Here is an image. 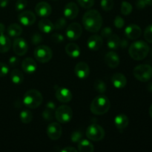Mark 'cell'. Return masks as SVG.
Wrapping results in <instances>:
<instances>
[{"label": "cell", "mask_w": 152, "mask_h": 152, "mask_svg": "<svg viewBox=\"0 0 152 152\" xmlns=\"http://www.w3.org/2000/svg\"><path fill=\"white\" fill-rule=\"evenodd\" d=\"M83 24L88 31L96 33L102 28V18L96 10H89L83 16Z\"/></svg>", "instance_id": "obj_1"}, {"label": "cell", "mask_w": 152, "mask_h": 152, "mask_svg": "<svg viewBox=\"0 0 152 152\" xmlns=\"http://www.w3.org/2000/svg\"><path fill=\"white\" fill-rule=\"evenodd\" d=\"M150 48L144 41H137L132 43L129 49V53L131 57L137 61L145 59L149 53Z\"/></svg>", "instance_id": "obj_2"}, {"label": "cell", "mask_w": 152, "mask_h": 152, "mask_svg": "<svg viewBox=\"0 0 152 152\" xmlns=\"http://www.w3.org/2000/svg\"><path fill=\"white\" fill-rule=\"evenodd\" d=\"M111 107V102L107 96L99 95L91 102L90 110L95 115H102L108 111Z\"/></svg>", "instance_id": "obj_3"}, {"label": "cell", "mask_w": 152, "mask_h": 152, "mask_svg": "<svg viewBox=\"0 0 152 152\" xmlns=\"http://www.w3.org/2000/svg\"><path fill=\"white\" fill-rule=\"evenodd\" d=\"M43 97L39 91L32 89L25 94L23 96V104L28 108H37L42 103Z\"/></svg>", "instance_id": "obj_4"}, {"label": "cell", "mask_w": 152, "mask_h": 152, "mask_svg": "<svg viewBox=\"0 0 152 152\" xmlns=\"http://www.w3.org/2000/svg\"><path fill=\"white\" fill-rule=\"evenodd\" d=\"M135 78L142 83L149 81L152 77V67L147 64H142L135 67L133 71Z\"/></svg>", "instance_id": "obj_5"}, {"label": "cell", "mask_w": 152, "mask_h": 152, "mask_svg": "<svg viewBox=\"0 0 152 152\" xmlns=\"http://www.w3.org/2000/svg\"><path fill=\"white\" fill-rule=\"evenodd\" d=\"M34 57L41 63H46L51 59L53 52L49 47L46 45H39L34 50Z\"/></svg>", "instance_id": "obj_6"}, {"label": "cell", "mask_w": 152, "mask_h": 152, "mask_svg": "<svg viewBox=\"0 0 152 152\" xmlns=\"http://www.w3.org/2000/svg\"><path fill=\"white\" fill-rule=\"evenodd\" d=\"M86 136L89 140L94 142L101 141L105 137V131L98 124L90 125L86 130Z\"/></svg>", "instance_id": "obj_7"}, {"label": "cell", "mask_w": 152, "mask_h": 152, "mask_svg": "<svg viewBox=\"0 0 152 152\" xmlns=\"http://www.w3.org/2000/svg\"><path fill=\"white\" fill-rule=\"evenodd\" d=\"M55 117L59 123H63V124L69 123L73 117L72 109L68 105H61L56 110Z\"/></svg>", "instance_id": "obj_8"}, {"label": "cell", "mask_w": 152, "mask_h": 152, "mask_svg": "<svg viewBox=\"0 0 152 152\" xmlns=\"http://www.w3.org/2000/svg\"><path fill=\"white\" fill-rule=\"evenodd\" d=\"M82 33H83V29H82L81 25L77 22H73L71 25H68L65 31L68 39L72 40V41L78 39L81 37Z\"/></svg>", "instance_id": "obj_9"}, {"label": "cell", "mask_w": 152, "mask_h": 152, "mask_svg": "<svg viewBox=\"0 0 152 152\" xmlns=\"http://www.w3.org/2000/svg\"><path fill=\"white\" fill-rule=\"evenodd\" d=\"M14 53L18 56H23L28 52V45L27 42L23 38H16L13 44Z\"/></svg>", "instance_id": "obj_10"}, {"label": "cell", "mask_w": 152, "mask_h": 152, "mask_svg": "<svg viewBox=\"0 0 152 152\" xmlns=\"http://www.w3.org/2000/svg\"><path fill=\"white\" fill-rule=\"evenodd\" d=\"M62 129L60 125L57 123H52L47 128V134L52 140H56L62 136Z\"/></svg>", "instance_id": "obj_11"}, {"label": "cell", "mask_w": 152, "mask_h": 152, "mask_svg": "<svg viewBox=\"0 0 152 152\" xmlns=\"http://www.w3.org/2000/svg\"><path fill=\"white\" fill-rule=\"evenodd\" d=\"M18 19L20 23L25 26H30L35 23L37 18L33 12L30 10H24L22 13H19Z\"/></svg>", "instance_id": "obj_12"}, {"label": "cell", "mask_w": 152, "mask_h": 152, "mask_svg": "<svg viewBox=\"0 0 152 152\" xmlns=\"http://www.w3.org/2000/svg\"><path fill=\"white\" fill-rule=\"evenodd\" d=\"M56 97L59 102L67 103L72 99V94L71 91L66 88L59 87L56 88Z\"/></svg>", "instance_id": "obj_13"}, {"label": "cell", "mask_w": 152, "mask_h": 152, "mask_svg": "<svg viewBox=\"0 0 152 152\" xmlns=\"http://www.w3.org/2000/svg\"><path fill=\"white\" fill-rule=\"evenodd\" d=\"M141 34H142V30L140 27L134 24L129 25L125 29V34L129 39H137L140 37Z\"/></svg>", "instance_id": "obj_14"}, {"label": "cell", "mask_w": 152, "mask_h": 152, "mask_svg": "<svg viewBox=\"0 0 152 152\" xmlns=\"http://www.w3.org/2000/svg\"><path fill=\"white\" fill-rule=\"evenodd\" d=\"M35 11L41 17H48L52 12L51 6L45 1H40L36 5Z\"/></svg>", "instance_id": "obj_15"}, {"label": "cell", "mask_w": 152, "mask_h": 152, "mask_svg": "<svg viewBox=\"0 0 152 152\" xmlns=\"http://www.w3.org/2000/svg\"><path fill=\"white\" fill-rule=\"evenodd\" d=\"M74 72H75L76 76L80 79H86L89 76L90 68L87 63L84 62H80L76 65Z\"/></svg>", "instance_id": "obj_16"}, {"label": "cell", "mask_w": 152, "mask_h": 152, "mask_svg": "<svg viewBox=\"0 0 152 152\" xmlns=\"http://www.w3.org/2000/svg\"><path fill=\"white\" fill-rule=\"evenodd\" d=\"M63 13L66 18L69 19H74L78 16L79 7L74 2H69L65 6Z\"/></svg>", "instance_id": "obj_17"}, {"label": "cell", "mask_w": 152, "mask_h": 152, "mask_svg": "<svg viewBox=\"0 0 152 152\" xmlns=\"http://www.w3.org/2000/svg\"><path fill=\"white\" fill-rule=\"evenodd\" d=\"M103 44V40L102 38L99 35H92L88 38L87 42V45L89 49L94 51L98 50Z\"/></svg>", "instance_id": "obj_18"}, {"label": "cell", "mask_w": 152, "mask_h": 152, "mask_svg": "<svg viewBox=\"0 0 152 152\" xmlns=\"http://www.w3.org/2000/svg\"><path fill=\"white\" fill-rule=\"evenodd\" d=\"M105 63L111 68H116L120 65V57L114 51H109L105 56Z\"/></svg>", "instance_id": "obj_19"}, {"label": "cell", "mask_w": 152, "mask_h": 152, "mask_svg": "<svg viewBox=\"0 0 152 152\" xmlns=\"http://www.w3.org/2000/svg\"><path fill=\"white\" fill-rule=\"evenodd\" d=\"M22 68L26 74H31L37 71V65L32 58H25L22 63Z\"/></svg>", "instance_id": "obj_20"}, {"label": "cell", "mask_w": 152, "mask_h": 152, "mask_svg": "<svg viewBox=\"0 0 152 152\" xmlns=\"http://www.w3.org/2000/svg\"><path fill=\"white\" fill-rule=\"evenodd\" d=\"M111 83L116 88H123L127 84V79L120 73H116L111 77Z\"/></svg>", "instance_id": "obj_21"}, {"label": "cell", "mask_w": 152, "mask_h": 152, "mask_svg": "<svg viewBox=\"0 0 152 152\" xmlns=\"http://www.w3.org/2000/svg\"><path fill=\"white\" fill-rule=\"evenodd\" d=\"M129 120L126 114H119L114 119V124L117 129L123 131L129 126Z\"/></svg>", "instance_id": "obj_22"}, {"label": "cell", "mask_w": 152, "mask_h": 152, "mask_svg": "<svg viewBox=\"0 0 152 152\" xmlns=\"http://www.w3.org/2000/svg\"><path fill=\"white\" fill-rule=\"evenodd\" d=\"M65 52L71 58H77L80 55V48L76 43H68L65 46Z\"/></svg>", "instance_id": "obj_23"}, {"label": "cell", "mask_w": 152, "mask_h": 152, "mask_svg": "<svg viewBox=\"0 0 152 152\" xmlns=\"http://www.w3.org/2000/svg\"><path fill=\"white\" fill-rule=\"evenodd\" d=\"M39 28L40 31L45 34H50L54 29V25L49 19H43L39 22Z\"/></svg>", "instance_id": "obj_24"}, {"label": "cell", "mask_w": 152, "mask_h": 152, "mask_svg": "<svg viewBox=\"0 0 152 152\" xmlns=\"http://www.w3.org/2000/svg\"><path fill=\"white\" fill-rule=\"evenodd\" d=\"M11 47V40L4 34H0V53H6Z\"/></svg>", "instance_id": "obj_25"}, {"label": "cell", "mask_w": 152, "mask_h": 152, "mask_svg": "<svg viewBox=\"0 0 152 152\" xmlns=\"http://www.w3.org/2000/svg\"><path fill=\"white\" fill-rule=\"evenodd\" d=\"M7 34L11 37H18L22 34V28L19 25L16 23L9 25L7 29Z\"/></svg>", "instance_id": "obj_26"}, {"label": "cell", "mask_w": 152, "mask_h": 152, "mask_svg": "<svg viewBox=\"0 0 152 152\" xmlns=\"http://www.w3.org/2000/svg\"><path fill=\"white\" fill-rule=\"evenodd\" d=\"M78 150L80 152H93L94 151L93 144L87 140H83L78 142Z\"/></svg>", "instance_id": "obj_27"}, {"label": "cell", "mask_w": 152, "mask_h": 152, "mask_svg": "<svg viewBox=\"0 0 152 152\" xmlns=\"http://www.w3.org/2000/svg\"><path fill=\"white\" fill-rule=\"evenodd\" d=\"M120 39L116 34H111L109 37L108 38V41H107V45L108 47L111 50H116L120 47Z\"/></svg>", "instance_id": "obj_28"}, {"label": "cell", "mask_w": 152, "mask_h": 152, "mask_svg": "<svg viewBox=\"0 0 152 152\" xmlns=\"http://www.w3.org/2000/svg\"><path fill=\"white\" fill-rule=\"evenodd\" d=\"M10 78L11 80V81L13 82L14 84H20L23 82L24 77L23 74H22L20 71H19L18 69H13L12 70L10 74Z\"/></svg>", "instance_id": "obj_29"}, {"label": "cell", "mask_w": 152, "mask_h": 152, "mask_svg": "<svg viewBox=\"0 0 152 152\" xmlns=\"http://www.w3.org/2000/svg\"><path fill=\"white\" fill-rule=\"evenodd\" d=\"M20 120L21 122L24 124H28L33 120L32 113L28 110H23L20 113Z\"/></svg>", "instance_id": "obj_30"}, {"label": "cell", "mask_w": 152, "mask_h": 152, "mask_svg": "<svg viewBox=\"0 0 152 152\" xmlns=\"http://www.w3.org/2000/svg\"><path fill=\"white\" fill-rule=\"evenodd\" d=\"M94 88L99 94H103L106 91V84L101 80H96L94 83Z\"/></svg>", "instance_id": "obj_31"}, {"label": "cell", "mask_w": 152, "mask_h": 152, "mask_svg": "<svg viewBox=\"0 0 152 152\" xmlns=\"http://www.w3.org/2000/svg\"><path fill=\"white\" fill-rule=\"evenodd\" d=\"M132 10H133V7L131 4V3L128 2V1H123L121 4V13L124 16H128L132 13Z\"/></svg>", "instance_id": "obj_32"}, {"label": "cell", "mask_w": 152, "mask_h": 152, "mask_svg": "<svg viewBox=\"0 0 152 152\" xmlns=\"http://www.w3.org/2000/svg\"><path fill=\"white\" fill-rule=\"evenodd\" d=\"M114 5V0H101V7L105 11H110L112 10Z\"/></svg>", "instance_id": "obj_33"}, {"label": "cell", "mask_w": 152, "mask_h": 152, "mask_svg": "<svg viewBox=\"0 0 152 152\" xmlns=\"http://www.w3.org/2000/svg\"><path fill=\"white\" fill-rule=\"evenodd\" d=\"M77 2L83 8L89 9L94 4V0H77Z\"/></svg>", "instance_id": "obj_34"}, {"label": "cell", "mask_w": 152, "mask_h": 152, "mask_svg": "<svg viewBox=\"0 0 152 152\" xmlns=\"http://www.w3.org/2000/svg\"><path fill=\"white\" fill-rule=\"evenodd\" d=\"M83 138V133L80 131H76L74 132L71 135V140L74 143H77L80 142Z\"/></svg>", "instance_id": "obj_35"}, {"label": "cell", "mask_w": 152, "mask_h": 152, "mask_svg": "<svg viewBox=\"0 0 152 152\" xmlns=\"http://www.w3.org/2000/svg\"><path fill=\"white\" fill-rule=\"evenodd\" d=\"M66 25H67L66 19H64V18H59V19H57L56 23H55L54 29L62 30L66 27Z\"/></svg>", "instance_id": "obj_36"}, {"label": "cell", "mask_w": 152, "mask_h": 152, "mask_svg": "<svg viewBox=\"0 0 152 152\" xmlns=\"http://www.w3.org/2000/svg\"><path fill=\"white\" fill-rule=\"evenodd\" d=\"M144 38L148 42L152 43V25H148L144 32Z\"/></svg>", "instance_id": "obj_37"}, {"label": "cell", "mask_w": 152, "mask_h": 152, "mask_svg": "<svg viewBox=\"0 0 152 152\" xmlns=\"http://www.w3.org/2000/svg\"><path fill=\"white\" fill-rule=\"evenodd\" d=\"M28 5V1L27 0H18L15 5L16 11H22Z\"/></svg>", "instance_id": "obj_38"}, {"label": "cell", "mask_w": 152, "mask_h": 152, "mask_svg": "<svg viewBox=\"0 0 152 152\" xmlns=\"http://www.w3.org/2000/svg\"><path fill=\"white\" fill-rule=\"evenodd\" d=\"M114 26H115L116 28L120 29V28H122L123 26H124L125 21L120 16H117L115 17V19H114Z\"/></svg>", "instance_id": "obj_39"}, {"label": "cell", "mask_w": 152, "mask_h": 152, "mask_svg": "<svg viewBox=\"0 0 152 152\" xmlns=\"http://www.w3.org/2000/svg\"><path fill=\"white\" fill-rule=\"evenodd\" d=\"M9 72V68L5 63L0 62V77H5Z\"/></svg>", "instance_id": "obj_40"}, {"label": "cell", "mask_w": 152, "mask_h": 152, "mask_svg": "<svg viewBox=\"0 0 152 152\" xmlns=\"http://www.w3.org/2000/svg\"><path fill=\"white\" fill-rule=\"evenodd\" d=\"M42 41V37L41 34H39V33H35V34L32 36L31 42H32L33 44L39 45Z\"/></svg>", "instance_id": "obj_41"}, {"label": "cell", "mask_w": 152, "mask_h": 152, "mask_svg": "<svg viewBox=\"0 0 152 152\" xmlns=\"http://www.w3.org/2000/svg\"><path fill=\"white\" fill-rule=\"evenodd\" d=\"M42 117L45 120H52L53 118V111L49 109H46L43 111L42 113Z\"/></svg>", "instance_id": "obj_42"}, {"label": "cell", "mask_w": 152, "mask_h": 152, "mask_svg": "<svg viewBox=\"0 0 152 152\" xmlns=\"http://www.w3.org/2000/svg\"><path fill=\"white\" fill-rule=\"evenodd\" d=\"M51 40L55 43H60L64 41V37L60 34H53L51 36Z\"/></svg>", "instance_id": "obj_43"}, {"label": "cell", "mask_w": 152, "mask_h": 152, "mask_svg": "<svg viewBox=\"0 0 152 152\" xmlns=\"http://www.w3.org/2000/svg\"><path fill=\"white\" fill-rule=\"evenodd\" d=\"M112 33L113 31L110 27H105L101 31V35H102V37H105V38H108L112 34Z\"/></svg>", "instance_id": "obj_44"}, {"label": "cell", "mask_w": 152, "mask_h": 152, "mask_svg": "<svg viewBox=\"0 0 152 152\" xmlns=\"http://www.w3.org/2000/svg\"><path fill=\"white\" fill-rule=\"evenodd\" d=\"M19 63V58L16 57V56H11V57L9 59V64H10V66L12 67L17 66Z\"/></svg>", "instance_id": "obj_45"}, {"label": "cell", "mask_w": 152, "mask_h": 152, "mask_svg": "<svg viewBox=\"0 0 152 152\" xmlns=\"http://www.w3.org/2000/svg\"><path fill=\"white\" fill-rule=\"evenodd\" d=\"M146 5L147 4L145 0H137L136 1V7L139 10H142V9L145 8Z\"/></svg>", "instance_id": "obj_46"}, {"label": "cell", "mask_w": 152, "mask_h": 152, "mask_svg": "<svg viewBox=\"0 0 152 152\" xmlns=\"http://www.w3.org/2000/svg\"><path fill=\"white\" fill-rule=\"evenodd\" d=\"M46 108H47V109L54 111V110L56 109V105H55V103L53 102L50 101V102H48L47 105H46Z\"/></svg>", "instance_id": "obj_47"}, {"label": "cell", "mask_w": 152, "mask_h": 152, "mask_svg": "<svg viewBox=\"0 0 152 152\" xmlns=\"http://www.w3.org/2000/svg\"><path fill=\"white\" fill-rule=\"evenodd\" d=\"M129 45V41L126 39H123L120 40V46L123 48H126Z\"/></svg>", "instance_id": "obj_48"}, {"label": "cell", "mask_w": 152, "mask_h": 152, "mask_svg": "<svg viewBox=\"0 0 152 152\" xmlns=\"http://www.w3.org/2000/svg\"><path fill=\"white\" fill-rule=\"evenodd\" d=\"M62 152H77V150L75 148H73V147H65V148L61 151Z\"/></svg>", "instance_id": "obj_49"}, {"label": "cell", "mask_w": 152, "mask_h": 152, "mask_svg": "<svg viewBox=\"0 0 152 152\" xmlns=\"http://www.w3.org/2000/svg\"><path fill=\"white\" fill-rule=\"evenodd\" d=\"M8 4V0H0V7H5Z\"/></svg>", "instance_id": "obj_50"}, {"label": "cell", "mask_w": 152, "mask_h": 152, "mask_svg": "<svg viewBox=\"0 0 152 152\" xmlns=\"http://www.w3.org/2000/svg\"><path fill=\"white\" fill-rule=\"evenodd\" d=\"M5 30V27L2 23H0V34H3Z\"/></svg>", "instance_id": "obj_51"}, {"label": "cell", "mask_w": 152, "mask_h": 152, "mask_svg": "<svg viewBox=\"0 0 152 152\" xmlns=\"http://www.w3.org/2000/svg\"><path fill=\"white\" fill-rule=\"evenodd\" d=\"M148 90L152 92V83H150L148 86Z\"/></svg>", "instance_id": "obj_52"}, {"label": "cell", "mask_w": 152, "mask_h": 152, "mask_svg": "<svg viewBox=\"0 0 152 152\" xmlns=\"http://www.w3.org/2000/svg\"><path fill=\"white\" fill-rule=\"evenodd\" d=\"M147 5H152V0H145Z\"/></svg>", "instance_id": "obj_53"}, {"label": "cell", "mask_w": 152, "mask_h": 152, "mask_svg": "<svg viewBox=\"0 0 152 152\" xmlns=\"http://www.w3.org/2000/svg\"><path fill=\"white\" fill-rule=\"evenodd\" d=\"M149 115L150 117H151V118L152 119V105H151V107H150L149 108Z\"/></svg>", "instance_id": "obj_54"}, {"label": "cell", "mask_w": 152, "mask_h": 152, "mask_svg": "<svg viewBox=\"0 0 152 152\" xmlns=\"http://www.w3.org/2000/svg\"><path fill=\"white\" fill-rule=\"evenodd\" d=\"M52 1H58V0H52Z\"/></svg>", "instance_id": "obj_55"}]
</instances>
